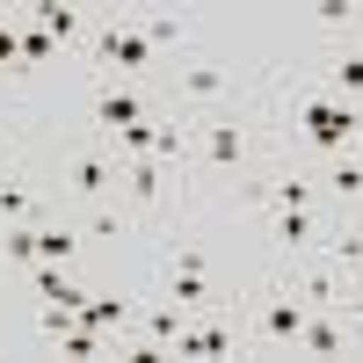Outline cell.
I'll return each mask as SVG.
<instances>
[{"label":"cell","mask_w":363,"mask_h":363,"mask_svg":"<svg viewBox=\"0 0 363 363\" xmlns=\"http://www.w3.org/2000/svg\"><path fill=\"white\" fill-rule=\"evenodd\" d=\"M174 102L196 109V124L203 116H225L240 102V73L225 66V58H189V66H174Z\"/></svg>","instance_id":"1"},{"label":"cell","mask_w":363,"mask_h":363,"mask_svg":"<svg viewBox=\"0 0 363 363\" xmlns=\"http://www.w3.org/2000/svg\"><path fill=\"white\" fill-rule=\"evenodd\" d=\"M116 174H124V160H116V145H73L66 167H58V189H66L73 203H109L116 196Z\"/></svg>","instance_id":"2"},{"label":"cell","mask_w":363,"mask_h":363,"mask_svg":"<svg viewBox=\"0 0 363 363\" xmlns=\"http://www.w3.org/2000/svg\"><path fill=\"white\" fill-rule=\"evenodd\" d=\"M298 131L320 153H356L363 145V109L356 102H298Z\"/></svg>","instance_id":"3"},{"label":"cell","mask_w":363,"mask_h":363,"mask_svg":"<svg viewBox=\"0 0 363 363\" xmlns=\"http://www.w3.org/2000/svg\"><path fill=\"white\" fill-rule=\"evenodd\" d=\"M298 306H313V313H327V306H342V291H349V269L327 255V262H306V255H291L284 262V277H277Z\"/></svg>","instance_id":"4"},{"label":"cell","mask_w":363,"mask_h":363,"mask_svg":"<svg viewBox=\"0 0 363 363\" xmlns=\"http://www.w3.org/2000/svg\"><path fill=\"white\" fill-rule=\"evenodd\" d=\"M87 51H95V73H145V66H153V58H160V51L145 44V37H138L131 22H109L102 37L87 44Z\"/></svg>","instance_id":"5"},{"label":"cell","mask_w":363,"mask_h":363,"mask_svg":"<svg viewBox=\"0 0 363 363\" xmlns=\"http://www.w3.org/2000/svg\"><path fill=\"white\" fill-rule=\"evenodd\" d=\"M306 313L313 306H298V298L277 284L262 298V313H255V335H262V349H298V335H306Z\"/></svg>","instance_id":"6"},{"label":"cell","mask_w":363,"mask_h":363,"mask_svg":"<svg viewBox=\"0 0 363 363\" xmlns=\"http://www.w3.org/2000/svg\"><path fill=\"white\" fill-rule=\"evenodd\" d=\"M196 153H203V167H240V160H247V124H240L233 109L225 116H203Z\"/></svg>","instance_id":"7"},{"label":"cell","mask_w":363,"mask_h":363,"mask_svg":"<svg viewBox=\"0 0 363 363\" xmlns=\"http://www.w3.org/2000/svg\"><path fill=\"white\" fill-rule=\"evenodd\" d=\"M116 189L131 196V211H153V203H167L174 174H167V160H124V174H116Z\"/></svg>","instance_id":"8"},{"label":"cell","mask_w":363,"mask_h":363,"mask_svg":"<svg viewBox=\"0 0 363 363\" xmlns=\"http://www.w3.org/2000/svg\"><path fill=\"white\" fill-rule=\"evenodd\" d=\"M87 116H95V124L102 131H124V124H138V116H153V109H145V95H138V87H95V102H87Z\"/></svg>","instance_id":"9"},{"label":"cell","mask_w":363,"mask_h":363,"mask_svg":"<svg viewBox=\"0 0 363 363\" xmlns=\"http://www.w3.org/2000/svg\"><path fill=\"white\" fill-rule=\"evenodd\" d=\"M233 349H240L233 320H203V327H182L174 335V356H233Z\"/></svg>","instance_id":"10"},{"label":"cell","mask_w":363,"mask_h":363,"mask_svg":"<svg viewBox=\"0 0 363 363\" xmlns=\"http://www.w3.org/2000/svg\"><path fill=\"white\" fill-rule=\"evenodd\" d=\"M298 349H313V356H349L356 335L342 327V313L327 306V313H306V335H298Z\"/></svg>","instance_id":"11"},{"label":"cell","mask_w":363,"mask_h":363,"mask_svg":"<svg viewBox=\"0 0 363 363\" xmlns=\"http://www.w3.org/2000/svg\"><path fill=\"white\" fill-rule=\"evenodd\" d=\"M22 277H29V291H37V298H51V306H66V313H80V306H87V291L73 284V269H51V262H29Z\"/></svg>","instance_id":"12"},{"label":"cell","mask_w":363,"mask_h":363,"mask_svg":"<svg viewBox=\"0 0 363 363\" xmlns=\"http://www.w3.org/2000/svg\"><path fill=\"white\" fill-rule=\"evenodd\" d=\"M29 22H37L51 44H80V37H87V15L66 8V0H37V8H29Z\"/></svg>","instance_id":"13"},{"label":"cell","mask_w":363,"mask_h":363,"mask_svg":"<svg viewBox=\"0 0 363 363\" xmlns=\"http://www.w3.org/2000/svg\"><path fill=\"white\" fill-rule=\"evenodd\" d=\"M269 240H277L284 255H313L320 247V218H313V211H277V233H269Z\"/></svg>","instance_id":"14"},{"label":"cell","mask_w":363,"mask_h":363,"mask_svg":"<svg viewBox=\"0 0 363 363\" xmlns=\"http://www.w3.org/2000/svg\"><path fill=\"white\" fill-rule=\"evenodd\" d=\"M37 225L44 218H8V225H0V262H15V269L37 262Z\"/></svg>","instance_id":"15"},{"label":"cell","mask_w":363,"mask_h":363,"mask_svg":"<svg viewBox=\"0 0 363 363\" xmlns=\"http://www.w3.org/2000/svg\"><path fill=\"white\" fill-rule=\"evenodd\" d=\"M182 327H189V313H182L174 298H167V306H145V313H138V335H145V342H160V349H174Z\"/></svg>","instance_id":"16"},{"label":"cell","mask_w":363,"mask_h":363,"mask_svg":"<svg viewBox=\"0 0 363 363\" xmlns=\"http://www.w3.org/2000/svg\"><path fill=\"white\" fill-rule=\"evenodd\" d=\"M73 255H80V233L73 225H37V262H51V269H73Z\"/></svg>","instance_id":"17"},{"label":"cell","mask_w":363,"mask_h":363,"mask_svg":"<svg viewBox=\"0 0 363 363\" xmlns=\"http://www.w3.org/2000/svg\"><path fill=\"white\" fill-rule=\"evenodd\" d=\"M327 73H335V87H342V95H363V44H335Z\"/></svg>","instance_id":"18"},{"label":"cell","mask_w":363,"mask_h":363,"mask_svg":"<svg viewBox=\"0 0 363 363\" xmlns=\"http://www.w3.org/2000/svg\"><path fill=\"white\" fill-rule=\"evenodd\" d=\"M327 189H335L342 203L363 196V153H335V167H327Z\"/></svg>","instance_id":"19"},{"label":"cell","mask_w":363,"mask_h":363,"mask_svg":"<svg viewBox=\"0 0 363 363\" xmlns=\"http://www.w3.org/2000/svg\"><path fill=\"white\" fill-rule=\"evenodd\" d=\"M131 29H138V37L160 51V44H182V37H189V15H138Z\"/></svg>","instance_id":"20"},{"label":"cell","mask_w":363,"mask_h":363,"mask_svg":"<svg viewBox=\"0 0 363 363\" xmlns=\"http://www.w3.org/2000/svg\"><path fill=\"white\" fill-rule=\"evenodd\" d=\"M313 29H327V37L356 29V0H313Z\"/></svg>","instance_id":"21"},{"label":"cell","mask_w":363,"mask_h":363,"mask_svg":"<svg viewBox=\"0 0 363 363\" xmlns=\"http://www.w3.org/2000/svg\"><path fill=\"white\" fill-rule=\"evenodd\" d=\"M15 153H22V116L0 109V160H15Z\"/></svg>","instance_id":"22"},{"label":"cell","mask_w":363,"mask_h":363,"mask_svg":"<svg viewBox=\"0 0 363 363\" xmlns=\"http://www.w3.org/2000/svg\"><path fill=\"white\" fill-rule=\"evenodd\" d=\"M349 284H363V255H356V262H349Z\"/></svg>","instance_id":"23"}]
</instances>
